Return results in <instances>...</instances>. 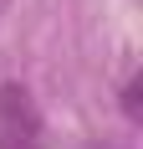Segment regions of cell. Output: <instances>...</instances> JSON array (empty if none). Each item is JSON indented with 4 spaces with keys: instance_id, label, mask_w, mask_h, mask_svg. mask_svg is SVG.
<instances>
[{
    "instance_id": "2",
    "label": "cell",
    "mask_w": 143,
    "mask_h": 149,
    "mask_svg": "<svg viewBox=\"0 0 143 149\" xmlns=\"http://www.w3.org/2000/svg\"><path fill=\"white\" fill-rule=\"evenodd\" d=\"M5 10H10V0H0V21H5Z\"/></svg>"
},
{
    "instance_id": "1",
    "label": "cell",
    "mask_w": 143,
    "mask_h": 149,
    "mask_svg": "<svg viewBox=\"0 0 143 149\" xmlns=\"http://www.w3.org/2000/svg\"><path fill=\"white\" fill-rule=\"evenodd\" d=\"M0 149H41V113L26 88H0Z\"/></svg>"
}]
</instances>
